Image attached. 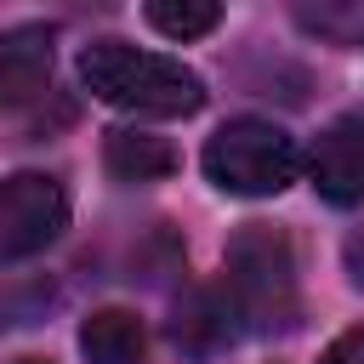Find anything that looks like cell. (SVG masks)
I'll list each match as a JSON object with an SVG mask.
<instances>
[{
    "label": "cell",
    "instance_id": "1",
    "mask_svg": "<svg viewBox=\"0 0 364 364\" xmlns=\"http://www.w3.org/2000/svg\"><path fill=\"white\" fill-rule=\"evenodd\" d=\"M80 80L125 114H148V119H188L205 108V80L165 57V51H142L131 40H91L80 51Z\"/></svg>",
    "mask_w": 364,
    "mask_h": 364
},
{
    "label": "cell",
    "instance_id": "2",
    "mask_svg": "<svg viewBox=\"0 0 364 364\" xmlns=\"http://www.w3.org/2000/svg\"><path fill=\"white\" fill-rule=\"evenodd\" d=\"M222 290H228V301H233V313H239L245 330H256V336L290 330L301 318V284H296L290 239L273 222H245L228 239Z\"/></svg>",
    "mask_w": 364,
    "mask_h": 364
},
{
    "label": "cell",
    "instance_id": "3",
    "mask_svg": "<svg viewBox=\"0 0 364 364\" xmlns=\"http://www.w3.org/2000/svg\"><path fill=\"white\" fill-rule=\"evenodd\" d=\"M296 171H301V154L290 131H279L273 119H228L205 142V176L239 199H273L296 182Z\"/></svg>",
    "mask_w": 364,
    "mask_h": 364
},
{
    "label": "cell",
    "instance_id": "4",
    "mask_svg": "<svg viewBox=\"0 0 364 364\" xmlns=\"http://www.w3.org/2000/svg\"><path fill=\"white\" fill-rule=\"evenodd\" d=\"M68 228V193L46 171H17L0 182V262L40 256Z\"/></svg>",
    "mask_w": 364,
    "mask_h": 364
},
{
    "label": "cell",
    "instance_id": "5",
    "mask_svg": "<svg viewBox=\"0 0 364 364\" xmlns=\"http://www.w3.org/2000/svg\"><path fill=\"white\" fill-rule=\"evenodd\" d=\"M307 176H313L318 199H330V205H341V210L364 205V119H358V114L330 119V125L313 136Z\"/></svg>",
    "mask_w": 364,
    "mask_h": 364
},
{
    "label": "cell",
    "instance_id": "6",
    "mask_svg": "<svg viewBox=\"0 0 364 364\" xmlns=\"http://www.w3.org/2000/svg\"><path fill=\"white\" fill-rule=\"evenodd\" d=\"M51 46H57V34L46 23H23V28L0 34V114L34 102L46 91V80H51Z\"/></svg>",
    "mask_w": 364,
    "mask_h": 364
},
{
    "label": "cell",
    "instance_id": "7",
    "mask_svg": "<svg viewBox=\"0 0 364 364\" xmlns=\"http://www.w3.org/2000/svg\"><path fill=\"white\" fill-rule=\"evenodd\" d=\"M239 330H245V324H239V313H233V301H228V290H222V284L193 290V296L176 307V318H171L176 347H182V353H193V358L222 353V347H228Z\"/></svg>",
    "mask_w": 364,
    "mask_h": 364
},
{
    "label": "cell",
    "instance_id": "8",
    "mask_svg": "<svg viewBox=\"0 0 364 364\" xmlns=\"http://www.w3.org/2000/svg\"><path fill=\"white\" fill-rule=\"evenodd\" d=\"M102 165H108L119 182H159V176L176 171V148H171L165 136H154V131L119 125V131H108V142H102Z\"/></svg>",
    "mask_w": 364,
    "mask_h": 364
},
{
    "label": "cell",
    "instance_id": "9",
    "mask_svg": "<svg viewBox=\"0 0 364 364\" xmlns=\"http://www.w3.org/2000/svg\"><path fill=\"white\" fill-rule=\"evenodd\" d=\"M85 364H142V324L125 307H102L80 324Z\"/></svg>",
    "mask_w": 364,
    "mask_h": 364
},
{
    "label": "cell",
    "instance_id": "10",
    "mask_svg": "<svg viewBox=\"0 0 364 364\" xmlns=\"http://www.w3.org/2000/svg\"><path fill=\"white\" fill-rule=\"evenodd\" d=\"M148 23L159 34H171V40H199V34H210L222 23V6H210V0H154Z\"/></svg>",
    "mask_w": 364,
    "mask_h": 364
},
{
    "label": "cell",
    "instance_id": "11",
    "mask_svg": "<svg viewBox=\"0 0 364 364\" xmlns=\"http://www.w3.org/2000/svg\"><path fill=\"white\" fill-rule=\"evenodd\" d=\"M318 364H364V324L341 330V336L324 347V358H318Z\"/></svg>",
    "mask_w": 364,
    "mask_h": 364
},
{
    "label": "cell",
    "instance_id": "12",
    "mask_svg": "<svg viewBox=\"0 0 364 364\" xmlns=\"http://www.w3.org/2000/svg\"><path fill=\"white\" fill-rule=\"evenodd\" d=\"M11 364H51V358H11Z\"/></svg>",
    "mask_w": 364,
    "mask_h": 364
}]
</instances>
